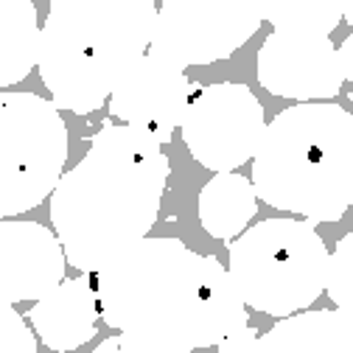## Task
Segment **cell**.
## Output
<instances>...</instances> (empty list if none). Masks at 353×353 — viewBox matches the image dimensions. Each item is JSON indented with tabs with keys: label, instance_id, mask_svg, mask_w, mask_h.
<instances>
[{
	"label": "cell",
	"instance_id": "obj_1",
	"mask_svg": "<svg viewBox=\"0 0 353 353\" xmlns=\"http://www.w3.org/2000/svg\"><path fill=\"white\" fill-rule=\"evenodd\" d=\"M96 289L123 353L216 347L250 325L230 270L180 239H141L96 272Z\"/></svg>",
	"mask_w": 353,
	"mask_h": 353
},
{
	"label": "cell",
	"instance_id": "obj_2",
	"mask_svg": "<svg viewBox=\"0 0 353 353\" xmlns=\"http://www.w3.org/2000/svg\"><path fill=\"white\" fill-rule=\"evenodd\" d=\"M160 146L143 129L107 121L81 163L62 174L51 222L70 267L96 275L154 228L171 174Z\"/></svg>",
	"mask_w": 353,
	"mask_h": 353
},
{
	"label": "cell",
	"instance_id": "obj_3",
	"mask_svg": "<svg viewBox=\"0 0 353 353\" xmlns=\"http://www.w3.org/2000/svg\"><path fill=\"white\" fill-rule=\"evenodd\" d=\"M154 0H51L39 76L59 110L96 112L154 39Z\"/></svg>",
	"mask_w": 353,
	"mask_h": 353
},
{
	"label": "cell",
	"instance_id": "obj_4",
	"mask_svg": "<svg viewBox=\"0 0 353 353\" xmlns=\"http://www.w3.org/2000/svg\"><path fill=\"white\" fill-rule=\"evenodd\" d=\"M252 185L270 208L339 222L353 191V115L317 101L278 112L252 157Z\"/></svg>",
	"mask_w": 353,
	"mask_h": 353
},
{
	"label": "cell",
	"instance_id": "obj_5",
	"mask_svg": "<svg viewBox=\"0 0 353 353\" xmlns=\"http://www.w3.org/2000/svg\"><path fill=\"white\" fill-rule=\"evenodd\" d=\"M331 252L300 219H263L230 241V275L250 308L289 317L312 305L328 283Z\"/></svg>",
	"mask_w": 353,
	"mask_h": 353
},
{
	"label": "cell",
	"instance_id": "obj_6",
	"mask_svg": "<svg viewBox=\"0 0 353 353\" xmlns=\"http://www.w3.org/2000/svg\"><path fill=\"white\" fill-rule=\"evenodd\" d=\"M68 163V126L57 101L0 93V216L12 219L46 202Z\"/></svg>",
	"mask_w": 353,
	"mask_h": 353
},
{
	"label": "cell",
	"instance_id": "obj_7",
	"mask_svg": "<svg viewBox=\"0 0 353 353\" xmlns=\"http://www.w3.org/2000/svg\"><path fill=\"white\" fill-rule=\"evenodd\" d=\"M258 0H163L152 54L188 68L233 57L261 28Z\"/></svg>",
	"mask_w": 353,
	"mask_h": 353
},
{
	"label": "cell",
	"instance_id": "obj_8",
	"mask_svg": "<svg viewBox=\"0 0 353 353\" xmlns=\"http://www.w3.org/2000/svg\"><path fill=\"white\" fill-rule=\"evenodd\" d=\"M263 107L247 84H208L191 99L183 141L196 163L210 171H236L255 157L263 138Z\"/></svg>",
	"mask_w": 353,
	"mask_h": 353
},
{
	"label": "cell",
	"instance_id": "obj_9",
	"mask_svg": "<svg viewBox=\"0 0 353 353\" xmlns=\"http://www.w3.org/2000/svg\"><path fill=\"white\" fill-rule=\"evenodd\" d=\"M258 81L278 99L325 101L339 96L345 73L325 34L272 31L258 51Z\"/></svg>",
	"mask_w": 353,
	"mask_h": 353
},
{
	"label": "cell",
	"instance_id": "obj_10",
	"mask_svg": "<svg viewBox=\"0 0 353 353\" xmlns=\"http://www.w3.org/2000/svg\"><path fill=\"white\" fill-rule=\"evenodd\" d=\"M194 93V81L157 54H143L110 96V115L143 129L160 143H168L174 129L183 126Z\"/></svg>",
	"mask_w": 353,
	"mask_h": 353
},
{
	"label": "cell",
	"instance_id": "obj_11",
	"mask_svg": "<svg viewBox=\"0 0 353 353\" xmlns=\"http://www.w3.org/2000/svg\"><path fill=\"white\" fill-rule=\"evenodd\" d=\"M65 247L39 222H0V292L9 303L39 300L65 281Z\"/></svg>",
	"mask_w": 353,
	"mask_h": 353
},
{
	"label": "cell",
	"instance_id": "obj_12",
	"mask_svg": "<svg viewBox=\"0 0 353 353\" xmlns=\"http://www.w3.org/2000/svg\"><path fill=\"white\" fill-rule=\"evenodd\" d=\"M99 314V289L90 278L62 281L28 312L34 331L51 350H73L90 342L96 336Z\"/></svg>",
	"mask_w": 353,
	"mask_h": 353
},
{
	"label": "cell",
	"instance_id": "obj_13",
	"mask_svg": "<svg viewBox=\"0 0 353 353\" xmlns=\"http://www.w3.org/2000/svg\"><path fill=\"white\" fill-rule=\"evenodd\" d=\"M263 353H353V312L347 308H320L281 317L258 339Z\"/></svg>",
	"mask_w": 353,
	"mask_h": 353
},
{
	"label": "cell",
	"instance_id": "obj_14",
	"mask_svg": "<svg viewBox=\"0 0 353 353\" xmlns=\"http://www.w3.org/2000/svg\"><path fill=\"white\" fill-rule=\"evenodd\" d=\"M258 213V191L241 174L216 171L210 183L199 191V222L202 230L219 241H230L247 230Z\"/></svg>",
	"mask_w": 353,
	"mask_h": 353
},
{
	"label": "cell",
	"instance_id": "obj_15",
	"mask_svg": "<svg viewBox=\"0 0 353 353\" xmlns=\"http://www.w3.org/2000/svg\"><path fill=\"white\" fill-rule=\"evenodd\" d=\"M42 28L31 0H0V87L23 81L39 65Z\"/></svg>",
	"mask_w": 353,
	"mask_h": 353
},
{
	"label": "cell",
	"instance_id": "obj_16",
	"mask_svg": "<svg viewBox=\"0 0 353 353\" xmlns=\"http://www.w3.org/2000/svg\"><path fill=\"white\" fill-rule=\"evenodd\" d=\"M261 17L275 31L331 34L345 17V0H258Z\"/></svg>",
	"mask_w": 353,
	"mask_h": 353
},
{
	"label": "cell",
	"instance_id": "obj_17",
	"mask_svg": "<svg viewBox=\"0 0 353 353\" xmlns=\"http://www.w3.org/2000/svg\"><path fill=\"white\" fill-rule=\"evenodd\" d=\"M325 292L339 308L353 312V230L342 236L336 241V250L331 252Z\"/></svg>",
	"mask_w": 353,
	"mask_h": 353
},
{
	"label": "cell",
	"instance_id": "obj_18",
	"mask_svg": "<svg viewBox=\"0 0 353 353\" xmlns=\"http://www.w3.org/2000/svg\"><path fill=\"white\" fill-rule=\"evenodd\" d=\"M0 350L3 353H34L37 339L17 314L14 303L3 300V320H0Z\"/></svg>",
	"mask_w": 353,
	"mask_h": 353
},
{
	"label": "cell",
	"instance_id": "obj_19",
	"mask_svg": "<svg viewBox=\"0 0 353 353\" xmlns=\"http://www.w3.org/2000/svg\"><path fill=\"white\" fill-rule=\"evenodd\" d=\"M222 353H247V350H255L258 347V334L247 325V328H241V331H236L233 336H228V339H222L216 345Z\"/></svg>",
	"mask_w": 353,
	"mask_h": 353
},
{
	"label": "cell",
	"instance_id": "obj_20",
	"mask_svg": "<svg viewBox=\"0 0 353 353\" xmlns=\"http://www.w3.org/2000/svg\"><path fill=\"white\" fill-rule=\"evenodd\" d=\"M339 62H342V73L347 81H353V34L339 46Z\"/></svg>",
	"mask_w": 353,
	"mask_h": 353
},
{
	"label": "cell",
	"instance_id": "obj_21",
	"mask_svg": "<svg viewBox=\"0 0 353 353\" xmlns=\"http://www.w3.org/2000/svg\"><path fill=\"white\" fill-rule=\"evenodd\" d=\"M345 20H347V26L353 28V0H345Z\"/></svg>",
	"mask_w": 353,
	"mask_h": 353
},
{
	"label": "cell",
	"instance_id": "obj_22",
	"mask_svg": "<svg viewBox=\"0 0 353 353\" xmlns=\"http://www.w3.org/2000/svg\"><path fill=\"white\" fill-rule=\"evenodd\" d=\"M350 208H353V191H350Z\"/></svg>",
	"mask_w": 353,
	"mask_h": 353
}]
</instances>
